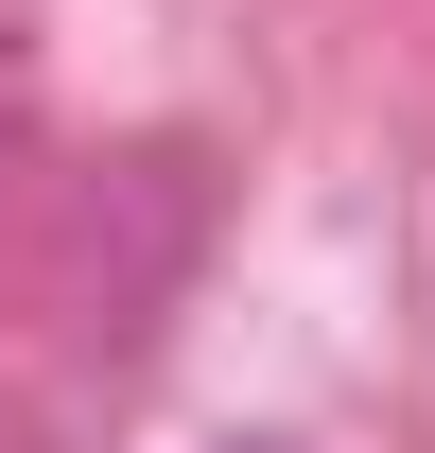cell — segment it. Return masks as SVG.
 <instances>
[{
	"mask_svg": "<svg viewBox=\"0 0 435 453\" xmlns=\"http://www.w3.org/2000/svg\"><path fill=\"white\" fill-rule=\"evenodd\" d=\"M226 453H279V436H226Z\"/></svg>",
	"mask_w": 435,
	"mask_h": 453,
	"instance_id": "cell-1",
	"label": "cell"
}]
</instances>
